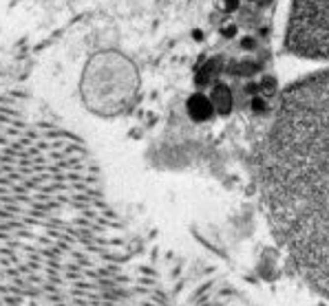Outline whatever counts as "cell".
<instances>
[{"instance_id":"cell-1","label":"cell","mask_w":329,"mask_h":306,"mask_svg":"<svg viewBox=\"0 0 329 306\" xmlns=\"http://www.w3.org/2000/svg\"><path fill=\"white\" fill-rule=\"evenodd\" d=\"M261 187L274 234L329 293V71L283 95L261 148Z\"/></svg>"},{"instance_id":"cell-2","label":"cell","mask_w":329,"mask_h":306,"mask_svg":"<svg viewBox=\"0 0 329 306\" xmlns=\"http://www.w3.org/2000/svg\"><path fill=\"white\" fill-rule=\"evenodd\" d=\"M287 44L305 57H329V0H294Z\"/></svg>"},{"instance_id":"cell-3","label":"cell","mask_w":329,"mask_h":306,"mask_svg":"<svg viewBox=\"0 0 329 306\" xmlns=\"http://www.w3.org/2000/svg\"><path fill=\"white\" fill-rule=\"evenodd\" d=\"M186 108H188L190 119H195V121H208L210 117L214 115L212 99H210V97H205V95H201V93H195L193 97L188 99Z\"/></svg>"},{"instance_id":"cell-4","label":"cell","mask_w":329,"mask_h":306,"mask_svg":"<svg viewBox=\"0 0 329 306\" xmlns=\"http://www.w3.org/2000/svg\"><path fill=\"white\" fill-rule=\"evenodd\" d=\"M210 99H212V106L217 112H221V115H228V112L232 111V106H234V99H232V93L230 88H228L226 84H217L212 88V95H210Z\"/></svg>"},{"instance_id":"cell-5","label":"cell","mask_w":329,"mask_h":306,"mask_svg":"<svg viewBox=\"0 0 329 306\" xmlns=\"http://www.w3.org/2000/svg\"><path fill=\"white\" fill-rule=\"evenodd\" d=\"M214 73H217V64H214V62H208L203 68H199V71H197V84H199V86H208L210 82H212Z\"/></svg>"},{"instance_id":"cell-6","label":"cell","mask_w":329,"mask_h":306,"mask_svg":"<svg viewBox=\"0 0 329 306\" xmlns=\"http://www.w3.org/2000/svg\"><path fill=\"white\" fill-rule=\"evenodd\" d=\"M259 93H261L263 97L276 95V80H274V77H263V80L259 82Z\"/></svg>"},{"instance_id":"cell-7","label":"cell","mask_w":329,"mask_h":306,"mask_svg":"<svg viewBox=\"0 0 329 306\" xmlns=\"http://www.w3.org/2000/svg\"><path fill=\"white\" fill-rule=\"evenodd\" d=\"M252 111L254 112H265V111H267V102H265L263 95H254V97H252Z\"/></svg>"},{"instance_id":"cell-8","label":"cell","mask_w":329,"mask_h":306,"mask_svg":"<svg viewBox=\"0 0 329 306\" xmlns=\"http://www.w3.org/2000/svg\"><path fill=\"white\" fill-rule=\"evenodd\" d=\"M217 7L221 9V11H236L239 9V0H217Z\"/></svg>"},{"instance_id":"cell-9","label":"cell","mask_w":329,"mask_h":306,"mask_svg":"<svg viewBox=\"0 0 329 306\" xmlns=\"http://www.w3.org/2000/svg\"><path fill=\"white\" fill-rule=\"evenodd\" d=\"M221 35H223V38H228V40L234 38V35H236V25H234V22H228V25H223L221 27Z\"/></svg>"},{"instance_id":"cell-10","label":"cell","mask_w":329,"mask_h":306,"mask_svg":"<svg viewBox=\"0 0 329 306\" xmlns=\"http://www.w3.org/2000/svg\"><path fill=\"white\" fill-rule=\"evenodd\" d=\"M257 71V64H252V62H243L239 66V73H243V75H250V73H254Z\"/></svg>"},{"instance_id":"cell-11","label":"cell","mask_w":329,"mask_h":306,"mask_svg":"<svg viewBox=\"0 0 329 306\" xmlns=\"http://www.w3.org/2000/svg\"><path fill=\"white\" fill-rule=\"evenodd\" d=\"M241 47H245V49H252V47H254V40H252V38H245L243 42H241Z\"/></svg>"},{"instance_id":"cell-12","label":"cell","mask_w":329,"mask_h":306,"mask_svg":"<svg viewBox=\"0 0 329 306\" xmlns=\"http://www.w3.org/2000/svg\"><path fill=\"white\" fill-rule=\"evenodd\" d=\"M195 40H203V33H201V31H195Z\"/></svg>"}]
</instances>
